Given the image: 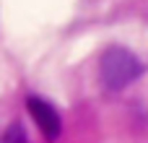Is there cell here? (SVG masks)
<instances>
[{
    "mask_svg": "<svg viewBox=\"0 0 148 143\" xmlns=\"http://www.w3.org/2000/svg\"><path fill=\"white\" fill-rule=\"evenodd\" d=\"M143 63L125 47H107L99 57V81L107 91H122L140 78Z\"/></svg>",
    "mask_w": 148,
    "mask_h": 143,
    "instance_id": "6da1fadb",
    "label": "cell"
},
{
    "mask_svg": "<svg viewBox=\"0 0 148 143\" xmlns=\"http://www.w3.org/2000/svg\"><path fill=\"white\" fill-rule=\"evenodd\" d=\"M26 107H29V112H31V117H34L39 133L44 135V141H49V143L57 141V138H60V130H62V122H60L57 109H55L49 102L39 99V96H29V99H26Z\"/></svg>",
    "mask_w": 148,
    "mask_h": 143,
    "instance_id": "7a4b0ae2",
    "label": "cell"
}]
</instances>
